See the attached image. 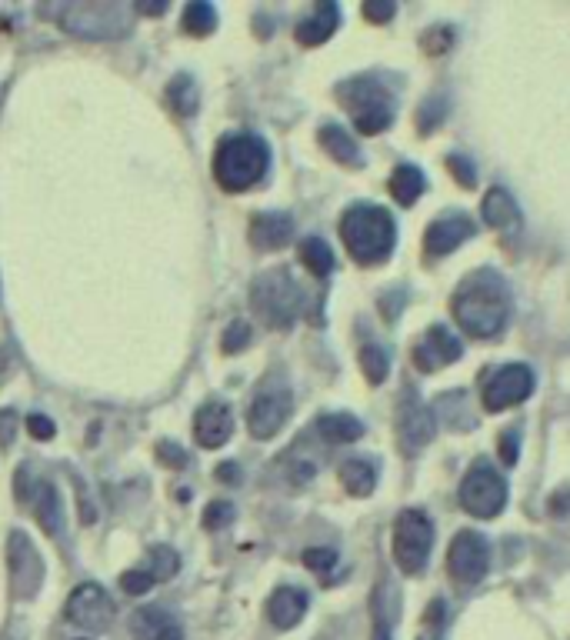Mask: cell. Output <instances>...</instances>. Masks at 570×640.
I'll list each match as a JSON object with an SVG mask.
<instances>
[{
    "label": "cell",
    "mask_w": 570,
    "mask_h": 640,
    "mask_svg": "<svg viewBox=\"0 0 570 640\" xmlns=\"http://www.w3.org/2000/svg\"><path fill=\"white\" fill-rule=\"evenodd\" d=\"M450 307H454V317L464 327V334L477 340L497 337L510 317V287L494 270H477L457 287Z\"/></svg>",
    "instance_id": "obj_1"
},
{
    "label": "cell",
    "mask_w": 570,
    "mask_h": 640,
    "mask_svg": "<svg viewBox=\"0 0 570 640\" xmlns=\"http://www.w3.org/2000/svg\"><path fill=\"white\" fill-rule=\"evenodd\" d=\"M340 237L347 244V254L357 260V264H380V260L390 257L397 240V224L390 217L387 207L377 204H354L344 210L340 217Z\"/></svg>",
    "instance_id": "obj_2"
},
{
    "label": "cell",
    "mask_w": 570,
    "mask_h": 640,
    "mask_svg": "<svg viewBox=\"0 0 570 640\" xmlns=\"http://www.w3.org/2000/svg\"><path fill=\"white\" fill-rule=\"evenodd\" d=\"M270 167V147L264 137L257 134H230L217 144L214 154V177L217 184L240 194V190L254 187L264 180Z\"/></svg>",
    "instance_id": "obj_3"
},
{
    "label": "cell",
    "mask_w": 570,
    "mask_h": 640,
    "mask_svg": "<svg viewBox=\"0 0 570 640\" xmlns=\"http://www.w3.org/2000/svg\"><path fill=\"white\" fill-rule=\"evenodd\" d=\"M340 104L350 110L354 117V127L360 134H380L394 124L397 114V97L390 94V87H384L374 77H350L337 87Z\"/></svg>",
    "instance_id": "obj_4"
},
{
    "label": "cell",
    "mask_w": 570,
    "mask_h": 640,
    "mask_svg": "<svg viewBox=\"0 0 570 640\" xmlns=\"http://www.w3.org/2000/svg\"><path fill=\"white\" fill-rule=\"evenodd\" d=\"M250 304H254L260 320H267L270 327H290L297 320L300 307H304V294H300V287L287 270H270V274L254 280Z\"/></svg>",
    "instance_id": "obj_5"
},
{
    "label": "cell",
    "mask_w": 570,
    "mask_h": 640,
    "mask_svg": "<svg viewBox=\"0 0 570 640\" xmlns=\"http://www.w3.org/2000/svg\"><path fill=\"white\" fill-rule=\"evenodd\" d=\"M60 27L77 37L104 40L127 34L134 24V7L127 4H64L57 10Z\"/></svg>",
    "instance_id": "obj_6"
},
{
    "label": "cell",
    "mask_w": 570,
    "mask_h": 640,
    "mask_svg": "<svg viewBox=\"0 0 570 640\" xmlns=\"http://www.w3.org/2000/svg\"><path fill=\"white\" fill-rule=\"evenodd\" d=\"M430 547H434V524L424 510H404L394 524V557L404 574H424Z\"/></svg>",
    "instance_id": "obj_7"
},
{
    "label": "cell",
    "mask_w": 570,
    "mask_h": 640,
    "mask_svg": "<svg viewBox=\"0 0 570 640\" xmlns=\"http://www.w3.org/2000/svg\"><path fill=\"white\" fill-rule=\"evenodd\" d=\"M460 504H464L467 514L480 520L497 517L507 504V480L487 460H477L464 474V484H460Z\"/></svg>",
    "instance_id": "obj_8"
},
{
    "label": "cell",
    "mask_w": 570,
    "mask_h": 640,
    "mask_svg": "<svg viewBox=\"0 0 570 640\" xmlns=\"http://www.w3.org/2000/svg\"><path fill=\"white\" fill-rule=\"evenodd\" d=\"M487 567H490L487 537L477 534V530H460V534L454 537V544H450V550H447L450 577L464 587H474L487 577Z\"/></svg>",
    "instance_id": "obj_9"
},
{
    "label": "cell",
    "mask_w": 570,
    "mask_h": 640,
    "mask_svg": "<svg viewBox=\"0 0 570 640\" xmlns=\"http://www.w3.org/2000/svg\"><path fill=\"white\" fill-rule=\"evenodd\" d=\"M530 394H534V370L527 364H507L484 380V407L490 414H500Z\"/></svg>",
    "instance_id": "obj_10"
},
{
    "label": "cell",
    "mask_w": 570,
    "mask_h": 640,
    "mask_svg": "<svg viewBox=\"0 0 570 640\" xmlns=\"http://www.w3.org/2000/svg\"><path fill=\"white\" fill-rule=\"evenodd\" d=\"M294 414V397L287 387H267L254 397V404L247 410V427L257 440L277 437L284 424Z\"/></svg>",
    "instance_id": "obj_11"
},
{
    "label": "cell",
    "mask_w": 570,
    "mask_h": 640,
    "mask_svg": "<svg viewBox=\"0 0 570 640\" xmlns=\"http://www.w3.org/2000/svg\"><path fill=\"white\" fill-rule=\"evenodd\" d=\"M67 620L80 630L100 634L114 620V600L107 597V590L100 584H80L67 600Z\"/></svg>",
    "instance_id": "obj_12"
},
{
    "label": "cell",
    "mask_w": 570,
    "mask_h": 640,
    "mask_svg": "<svg viewBox=\"0 0 570 640\" xmlns=\"http://www.w3.org/2000/svg\"><path fill=\"white\" fill-rule=\"evenodd\" d=\"M7 570L10 580L17 587V597H34L40 587V577H44V564H40V554L30 544V537L24 530H10L7 540Z\"/></svg>",
    "instance_id": "obj_13"
},
{
    "label": "cell",
    "mask_w": 570,
    "mask_h": 640,
    "mask_svg": "<svg viewBox=\"0 0 570 640\" xmlns=\"http://www.w3.org/2000/svg\"><path fill=\"white\" fill-rule=\"evenodd\" d=\"M460 354H464L460 337L450 334L444 324H434V327H427L424 334H420L417 347H414V364H417V370L430 374V370H440V367L454 364V360H460Z\"/></svg>",
    "instance_id": "obj_14"
},
{
    "label": "cell",
    "mask_w": 570,
    "mask_h": 640,
    "mask_svg": "<svg viewBox=\"0 0 570 640\" xmlns=\"http://www.w3.org/2000/svg\"><path fill=\"white\" fill-rule=\"evenodd\" d=\"M437 434V417L434 410L424 407L420 400H404L397 414V440L404 447V454H417L420 447H427Z\"/></svg>",
    "instance_id": "obj_15"
},
{
    "label": "cell",
    "mask_w": 570,
    "mask_h": 640,
    "mask_svg": "<svg viewBox=\"0 0 570 640\" xmlns=\"http://www.w3.org/2000/svg\"><path fill=\"white\" fill-rule=\"evenodd\" d=\"M467 237H474V220H470L467 214L450 210V214H444L427 227L424 250H427V257H447V254H454Z\"/></svg>",
    "instance_id": "obj_16"
},
{
    "label": "cell",
    "mask_w": 570,
    "mask_h": 640,
    "mask_svg": "<svg viewBox=\"0 0 570 640\" xmlns=\"http://www.w3.org/2000/svg\"><path fill=\"white\" fill-rule=\"evenodd\" d=\"M230 434H234V414H230L227 404H204L197 410L194 417V437L200 447L214 450V447H224Z\"/></svg>",
    "instance_id": "obj_17"
},
{
    "label": "cell",
    "mask_w": 570,
    "mask_h": 640,
    "mask_svg": "<svg viewBox=\"0 0 570 640\" xmlns=\"http://www.w3.org/2000/svg\"><path fill=\"white\" fill-rule=\"evenodd\" d=\"M130 634L137 640H184V627L164 607H140L130 614Z\"/></svg>",
    "instance_id": "obj_18"
},
{
    "label": "cell",
    "mask_w": 570,
    "mask_h": 640,
    "mask_svg": "<svg viewBox=\"0 0 570 640\" xmlns=\"http://www.w3.org/2000/svg\"><path fill=\"white\" fill-rule=\"evenodd\" d=\"M294 237V220L277 210H260L250 220V244L257 250H280Z\"/></svg>",
    "instance_id": "obj_19"
},
{
    "label": "cell",
    "mask_w": 570,
    "mask_h": 640,
    "mask_svg": "<svg viewBox=\"0 0 570 640\" xmlns=\"http://www.w3.org/2000/svg\"><path fill=\"white\" fill-rule=\"evenodd\" d=\"M307 604L310 600L300 587H277L267 600V617L277 630H290L304 620Z\"/></svg>",
    "instance_id": "obj_20"
},
{
    "label": "cell",
    "mask_w": 570,
    "mask_h": 640,
    "mask_svg": "<svg viewBox=\"0 0 570 640\" xmlns=\"http://www.w3.org/2000/svg\"><path fill=\"white\" fill-rule=\"evenodd\" d=\"M337 20H340V7L330 4V0H320V4L314 7V14L304 17L297 24V44L304 47H320L324 40H330V34L337 30Z\"/></svg>",
    "instance_id": "obj_21"
},
{
    "label": "cell",
    "mask_w": 570,
    "mask_h": 640,
    "mask_svg": "<svg viewBox=\"0 0 570 640\" xmlns=\"http://www.w3.org/2000/svg\"><path fill=\"white\" fill-rule=\"evenodd\" d=\"M320 147L327 150L330 160H337V164H344V167H360V164H364V160H360L357 140L350 137L340 124H324V127H320Z\"/></svg>",
    "instance_id": "obj_22"
},
{
    "label": "cell",
    "mask_w": 570,
    "mask_h": 640,
    "mask_svg": "<svg viewBox=\"0 0 570 640\" xmlns=\"http://www.w3.org/2000/svg\"><path fill=\"white\" fill-rule=\"evenodd\" d=\"M424 190H427V177L424 170L414 164H400L394 174H390V197H394L400 207H414Z\"/></svg>",
    "instance_id": "obj_23"
},
{
    "label": "cell",
    "mask_w": 570,
    "mask_h": 640,
    "mask_svg": "<svg viewBox=\"0 0 570 640\" xmlns=\"http://www.w3.org/2000/svg\"><path fill=\"white\" fill-rule=\"evenodd\" d=\"M30 504H34V517H37V524L44 527V534L57 537L60 534V497H57L54 484L34 480V497H30Z\"/></svg>",
    "instance_id": "obj_24"
},
{
    "label": "cell",
    "mask_w": 570,
    "mask_h": 640,
    "mask_svg": "<svg viewBox=\"0 0 570 640\" xmlns=\"http://www.w3.org/2000/svg\"><path fill=\"white\" fill-rule=\"evenodd\" d=\"M484 220L494 230H507L514 227L520 220V210H517V200L510 197L507 187H490L487 197H484Z\"/></svg>",
    "instance_id": "obj_25"
},
{
    "label": "cell",
    "mask_w": 570,
    "mask_h": 640,
    "mask_svg": "<svg viewBox=\"0 0 570 640\" xmlns=\"http://www.w3.org/2000/svg\"><path fill=\"white\" fill-rule=\"evenodd\" d=\"M317 434L330 444H354L364 437V424L354 414H324L317 420Z\"/></svg>",
    "instance_id": "obj_26"
},
{
    "label": "cell",
    "mask_w": 570,
    "mask_h": 640,
    "mask_svg": "<svg viewBox=\"0 0 570 640\" xmlns=\"http://www.w3.org/2000/svg\"><path fill=\"white\" fill-rule=\"evenodd\" d=\"M340 480H344V490L350 497H370L377 487V467L370 460H347L340 467Z\"/></svg>",
    "instance_id": "obj_27"
},
{
    "label": "cell",
    "mask_w": 570,
    "mask_h": 640,
    "mask_svg": "<svg viewBox=\"0 0 570 640\" xmlns=\"http://www.w3.org/2000/svg\"><path fill=\"white\" fill-rule=\"evenodd\" d=\"M297 254L304 260V267H310V274L327 277L330 270H334V250H330L320 237H304L297 247Z\"/></svg>",
    "instance_id": "obj_28"
},
{
    "label": "cell",
    "mask_w": 570,
    "mask_h": 640,
    "mask_svg": "<svg viewBox=\"0 0 570 640\" xmlns=\"http://www.w3.org/2000/svg\"><path fill=\"white\" fill-rule=\"evenodd\" d=\"M167 100H170V107H174L177 114H184V117L194 114L197 104H200V94H197L194 77H190V74H177V77L167 84Z\"/></svg>",
    "instance_id": "obj_29"
},
{
    "label": "cell",
    "mask_w": 570,
    "mask_h": 640,
    "mask_svg": "<svg viewBox=\"0 0 570 640\" xmlns=\"http://www.w3.org/2000/svg\"><path fill=\"white\" fill-rule=\"evenodd\" d=\"M217 27V10L207 0H194V4L184 7V30L190 37H207L214 34Z\"/></svg>",
    "instance_id": "obj_30"
},
{
    "label": "cell",
    "mask_w": 570,
    "mask_h": 640,
    "mask_svg": "<svg viewBox=\"0 0 570 640\" xmlns=\"http://www.w3.org/2000/svg\"><path fill=\"white\" fill-rule=\"evenodd\" d=\"M360 367H364V374H367L370 384H384L387 370H390L387 350L377 347V344H364V347H360Z\"/></svg>",
    "instance_id": "obj_31"
},
{
    "label": "cell",
    "mask_w": 570,
    "mask_h": 640,
    "mask_svg": "<svg viewBox=\"0 0 570 640\" xmlns=\"http://www.w3.org/2000/svg\"><path fill=\"white\" fill-rule=\"evenodd\" d=\"M180 570V560H177V550H170L167 544H157L150 547V560H147V574L154 580H170Z\"/></svg>",
    "instance_id": "obj_32"
},
{
    "label": "cell",
    "mask_w": 570,
    "mask_h": 640,
    "mask_svg": "<svg viewBox=\"0 0 570 640\" xmlns=\"http://www.w3.org/2000/svg\"><path fill=\"white\" fill-rule=\"evenodd\" d=\"M447 117V97H427L417 110V130L420 134H430L434 127L444 124Z\"/></svg>",
    "instance_id": "obj_33"
},
{
    "label": "cell",
    "mask_w": 570,
    "mask_h": 640,
    "mask_svg": "<svg viewBox=\"0 0 570 640\" xmlns=\"http://www.w3.org/2000/svg\"><path fill=\"white\" fill-rule=\"evenodd\" d=\"M304 567H310V570H317V574H327V570H334V564H337V554L330 547H307L304 550Z\"/></svg>",
    "instance_id": "obj_34"
},
{
    "label": "cell",
    "mask_w": 570,
    "mask_h": 640,
    "mask_svg": "<svg viewBox=\"0 0 570 640\" xmlns=\"http://www.w3.org/2000/svg\"><path fill=\"white\" fill-rule=\"evenodd\" d=\"M250 344V324L247 320H234L227 330H224V350L227 354H237V350H244Z\"/></svg>",
    "instance_id": "obj_35"
},
{
    "label": "cell",
    "mask_w": 570,
    "mask_h": 640,
    "mask_svg": "<svg viewBox=\"0 0 570 640\" xmlns=\"http://www.w3.org/2000/svg\"><path fill=\"white\" fill-rule=\"evenodd\" d=\"M447 167H450V174H454L457 184H464V187H474L477 184V170H474V164H470L467 157L450 154L447 157Z\"/></svg>",
    "instance_id": "obj_36"
},
{
    "label": "cell",
    "mask_w": 570,
    "mask_h": 640,
    "mask_svg": "<svg viewBox=\"0 0 570 640\" xmlns=\"http://www.w3.org/2000/svg\"><path fill=\"white\" fill-rule=\"evenodd\" d=\"M157 460H160L164 467H177V470L190 464V457L184 454V447H180V444H170V440H160V444H157Z\"/></svg>",
    "instance_id": "obj_37"
},
{
    "label": "cell",
    "mask_w": 570,
    "mask_h": 640,
    "mask_svg": "<svg viewBox=\"0 0 570 640\" xmlns=\"http://www.w3.org/2000/svg\"><path fill=\"white\" fill-rule=\"evenodd\" d=\"M120 587H124L127 594H147V590L154 587V577H150L147 570H124V574H120Z\"/></svg>",
    "instance_id": "obj_38"
},
{
    "label": "cell",
    "mask_w": 570,
    "mask_h": 640,
    "mask_svg": "<svg viewBox=\"0 0 570 640\" xmlns=\"http://www.w3.org/2000/svg\"><path fill=\"white\" fill-rule=\"evenodd\" d=\"M234 520V507L230 504H220V500H214V504L207 507V514H204V527L207 530H214V527H224Z\"/></svg>",
    "instance_id": "obj_39"
},
{
    "label": "cell",
    "mask_w": 570,
    "mask_h": 640,
    "mask_svg": "<svg viewBox=\"0 0 570 640\" xmlns=\"http://www.w3.org/2000/svg\"><path fill=\"white\" fill-rule=\"evenodd\" d=\"M27 427H30V437H34V440H54V434H57L54 420L44 417V414H30Z\"/></svg>",
    "instance_id": "obj_40"
},
{
    "label": "cell",
    "mask_w": 570,
    "mask_h": 640,
    "mask_svg": "<svg viewBox=\"0 0 570 640\" xmlns=\"http://www.w3.org/2000/svg\"><path fill=\"white\" fill-rule=\"evenodd\" d=\"M394 4H390V0H367L364 4V17L367 20H374V24H384V20H390L394 17Z\"/></svg>",
    "instance_id": "obj_41"
},
{
    "label": "cell",
    "mask_w": 570,
    "mask_h": 640,
    "mask_svg": "<svg viewBox=\"0 0 570 640\" xmlns=\"http://www.w3.org/2000/svg\"><path fill=\"white\" fill-rule=\"evenodd\" d=\"M450 40H454L450 27H437L424 37V47H427V54H444V50L450 47Z\"/></svg>",
    "instance_id": "obj_42"
},
{
    "label": "cell",
    "mask_w": 570,
    "mask_h": 640,
    "mask_svg": "<svg viewBox=\"0 0 570 640\" xmlns=\"http://www.w3.org/2000/svg\"><path fill=\"white\" fill-rule=\"evenodd\" d=\"M14 430H17V414L14 410H0V447L14 444Z\"/></svg>",
    "instance_id": "obj_43"
},
{
    "label": "cell",
    "mask_w": 570,
    "mask_h": 640,
    "mask_svg": "<svg viewBox=\"0 0 570 640\" xmlns=\"http://www.w3.org/2000/svg\"><path fill=\"white\" fill-rule=\"evenodd\" d=\"M74 487H77V494H80V524L90 527V524H94V520H97V510H94V504H90V500H87L84 484H80V477H74Z\"/></svg>",
    "instance_id": "obj_44"
},
{
    "label": "cell",
    "mask_w": 570,
    "mask_h": 640,
    "mask_svg": "<svg viewBox=\"0 0 570 640\" xmlns=\"http://www.w3.org/2000/svg\"><path fill=\"white\" fill-rule=\"evenodd\" d=\"M517 450H520V440L514 430L500 437V460H504V464H517Z\"/></svg>",
    "instance_id": "obj_45"
},
{
    "label": "cell",
    "mask_w": 570,
    "mask_h": 640,
    "mask_svg": "<svg viewBox=\"0 0 570 640\" xmlns=\"http://www.w3.org/2000/svg\"><path fill=\"white\" fill-rule=\"evenodd\" d=\"M217 477L227 480V484H237V480H240V467L237 464H220L217 467Z\"/></svg>",
    "instance_id": "obj_46"
},
{
    "label": "cell",
    "mask_w": 570,
    "mask_h": 640,
    "mask_svg": "<svg viewBox=\"0 0 570 640\" xmlns=\"http://www.w3.org/2000/svg\"><path fill=\"white\" fill-rule=\"evenodd\" d=\"M400 304H404V294H397V290H394V300H390V304H384V300H380V310H384L387 317H394L397 310H400Z\"/></svg>",
    "instance_id": "obj_47"
},
{
    "label": "cell",
    "mask_w": 570,
    "mask_h": 640,
    "mask_svg": "<svg viewBox=\"0 0 570 640\" xmlns=\"http://www.w3.org/2000/svg\"><path fill=\"white\" fill-rule=\"evenodd\" d=\"M137 14H164L167 10V4H140V7H134Z\"/></svg>",
    "instance_id": "obj_48"
},
{
    "label": "cell",
    "mask_w": 570,
    "mask_h": 640,
    "mask_svg": "<svg viewBox=\"0 0 570 640\" xmlns=\"http://www.w3.org/2000/svg\"><path fill=\"white\" fill-rule=\"evenodd\" d=\"M424 640H434V637H424Z\"/></svg>",
    "instance_id": "obj_49"
}]
</instances>
